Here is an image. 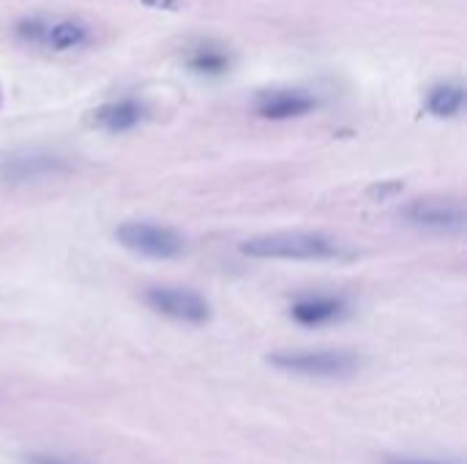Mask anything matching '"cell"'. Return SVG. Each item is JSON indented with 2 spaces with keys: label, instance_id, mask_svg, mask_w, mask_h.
<instances>
[{
  "label": "cell",
  "instance_id": "cell-1",
  "mask_svg": "<svg viewBox=\"0 0 467 464\" xmlns=\"http://www.w3.org/2000/svg\"><path fill=\"white\" fill-rule=\"evenodd\" d=\"M246 257L254 260H337L342 257V246L323 232H274V235H257L241 246Z\"/></svg>",
  "mask_w": 467,
  "mask_h": 464
},
{
  "label": "cell",
  "instance_id": "cell-2",
  "mask_svg": "<svg viewBox=\"0 0 467 464\" xmlns=\"http://www.w3.org/2000/svg\"><path fill=\"white\" fill-rule=\"evenodd\" d=\"M271 366L306 377H345L358 369V358L345 350H298V353H274Z\"/></svg>",
  "mask_w": 467,
  "mask_h": 464
},
{
  "label": "cell",
  "instance_id": "cell-3",
  "mask_svg": "<svg viewBox=\"0 0 467 464\" xmlns=\"http://www.w3.org/2000/svg\"><path fill=\"white\" fill-rule=\"evenodd\" d=\"M115 238L129 252H137L153 260H170L183 252V238L175 230L150 224V222H126L115 230Z\"/></svg>",
  "mask_w": 467,
  "mask_h": 464
},
{
  "label": "cell",
  "instance_id": "cell-4",
  "mask_svg": "<svg viewBox=\"0 0 467 464\" xmlns=\"http://www.w3.org/2000/svg\"><path fill=\"white\" fill-rule=\"evenodd\" d=\"M145 304L178 323H189V325H202L211 317L208 301L192 290H178V287H150L145 293Z\"/></svg>",
  "mask_w": 467,
  "mask_h": 464
},
{
  "label": "cell",
  "instance_id": "cell-5",
  "mask_svg": "<svg viewBox=\"0 0 467 464\" xmlns=\"http://www.w3.org/2000/svg\"><path fill=\"white\" fill-rule=\"evenodd\" d=\"M405 219L410 224L430 227V230H443V232H460L465 227V211H462V205L460 202H451V200H435V197L413 200L405 208Z\"/></svg>",
  "mask_w": 467,
  "mask_h": 464
},
{
  "label": "cell",
  "instance_id": "cell-6",
  "mask_svg": "<svg viewBox=\"0 0 467 464\" xmlns=\"http://www.w3.org/2000/svg\"><path fill=\"white\" fill-rule=\"evenodd\" d=\"M315 98L304 90H271L257 98V115L268 120H290L315 109Z\"/></svg>",
  "mask_w": 467,
  "mask_h": 464
},
{
  "label": "cell",
  "instance_id": "cell-7",
  "mask_svg": "<svg viewBox=\"0 0 467 464\" xmlns=\"http://www.w3.org/2000/svg\"><path fill=\"white\" fill-rule=\"evenodd\" d=\"M142 118H145V107L137 98H118V101H107V104L96 107L88 120L96 129L118 134V131L134 129Z\"/></svg>",
  "mask_w": 467,
  "mask_h": 464
},
{
  "label": "cell",
  "instance_id": "cell-8",
  "mask_svg": "<svg viewBox=\"0 0 467 464\" xmlns=\"http://www.w3.org/2000/svg\"><path fill=\"white\" fill-rule=\"evenodd\" d=\"M290 314L298 325L317 328V325H328L334 320H342L348 314V304L342 298H334V295H309V298L296 301L290 306Z\"/></svg>",
  "mask_w": 467,
  "mask_h": 464
},
{
  "label": "cell",
  "instance_id": "cell-9",
  "mask_svg": "<svg viewBox=\"0 0 467 464\" xmlns=\"http://www.w3.org/2000/svg\"><path fill=\"white\" fill-rule=\"evenodd\" d=\"M88 41H90V27L82 19H74V16L47 22L44 38H41V44L55 49V52H71V49H79Z\"/></svg>",
  "mask_w": 467,
  "mask_h": 464
},
{
  "label": "cell",
  "instance_id": "cell-10",
  "mask_svg": "<svg viewBox=\"0 0 467 464\" xmlns=\"http://www.w3.org/2000/svg\"><path fill=\"white\" fill-rule=\"evenodd\" d=\"M60 159L57 156H47V153H30V156H16L5 164V178L8 180H36V178H47L55 175L60 170Z\"/></svg>",
  "mask_w": 467,
  "mask_h": 464
},
{
  "label": "cell",
  "instance_id": "cell-11",
  "mask_svg": "<svg viewBox=\"0 0 467 464\" xmlns=\"http://www.w3.org/2000/svg\"><path fill=\"white\" fill-rule=\"evenodd\" d=\"M465 107V88L462 82H441L427 96V109L435 118H454Z\"/></svg>",
  "mask_w": 467,
  "mask_h": 464
},
{
  "label": "cell",
  "instance_id": "cell-12",
  "mask_svg": "<svg viewBox=\"0 0 467 464\" xmlns=\"http://www.w3.org/2000/svg\"><path fill=\"white\" fill-rule=\"evenodd\" d=\"M189 66H192L197 74L216 77V74L227 71V66H230V57H227L222 49H216V46H200L197 52H192V57H189Z\"/></svg>",
  "mask_w": 467,
  "mask_h": 464
},
{
  "label": "cell",
  "instance_id": "cell-13",
  "mask_svg": "<svg viewBox=\"0 0 467 464\" xmlns=\"http://www.w3.org/2000/svg\"><path fill=\"white\" fill-rule=\"evenodd\" d=\"M47 22H49V19H44V16H27V19H22V22H19V36H22L25 41H38V44H41L44 30H47Z\"/></svg>",
  "mask_w": 467,
  "mask_h": 464
},
{
  "label": "cell",
  "instance_id": "cell-14",
  "mask_svg": "<svg viewBox=\"0 0 467 464\" xmlns=\"http://www.w3.org/2000/svg\"><path fill=\"white\" fill-rule=\"evenodd\" d=\"M27 464H85L79 459H68V457H55V454H33L27 457Z\"/></svg>",
  "mask_w": 467,
  "mask_h": 464
},
{
  "label": "cell",
  "instance_id": "cell-15",
  "mask_svg": "<svg viewBox=\"0 0 467 464\" xmlns=\"http://www.w3.org/2000/svg\"><path fill=\"white\" fill-rule=\"evenodd\" d=\"M402 191V183L400 180H394V183H383V186H375V189H369V194L372 197H380V200H391V197H397Z\"/></svg>",
  "mask_w": 467,
  "mask_h": 464
},
{
  "label": "cell",
  "instance_id": "cell-16",
  "mask_svg": "<svg viewBox=\"0 0 467 464\" xmlns=\"http://www.w3.org/2000/svg\"><path fill=\"white\" fill-rule=\"evenodd\" d=\"M153 11H181L183 8V0H137Z\"/></svg>",
  "mask_w": 467,
  "mask_h": 464
},
{
  "label": "cell",
  "instance_id": "cell-17",
  "mask_svg": "<svg viewBox=\"0 0 467 464\" xmlns=\"http://www.w3.org/2000/svg\"><path fill=\"white\" fill-rule=\"evenodd\" d=\"M391 464H438V462H419V459H400V462H391Z\"/></svg>",
  "mask_w": 467,
  "mask_h": 464
}]
</instances>
